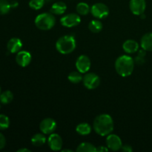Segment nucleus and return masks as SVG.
<instances>
[{"instance_id":"0eeeda50","label":"nucleus","mask_w":152,"mask_h":152,"mask_svg":"<svg viewBox=\"0 0 152 152\" xmlns=\"http://www.w3.org/2000/svg\"><path fill=\"white\" fill-rule=\"evenodd\" d=\"M81 22V18L77 13H69L62 16L60 19V22L62 26L66 28H73L77 26Z\"/></svg>"},{"instance_id":"6ab92c4d","label":"nucleus","mask_w":152,"mask_h":152,"mask_svg":"<svg viewBox=\"0 0 152 152\" xmlns=\"http://www.w3.org/2000/svg\"><path fill=\"white\" fill-rule=\"evenodd\" d=\"M76 131L79 134L82 135V136H87V135L90 134L91 132V127L88 123H82L77 125Z\"/></svg>"},{"instance_id":"412c9836","label":"nucleus","mask_w":152,"mask_h":152,"mask_svg":"<svg viewBox=\"0 0 152 152\" xmlns=\"http://www.w3.org/2000/svg\"><path fill=\"white\" fill-rule=\"evenodd\" d=\"M68 80L74 84H78L83 81V77L80 71H72L68 77Z\"/></svg>"},{"instance_id":"f03ea898","label":"nucleus","mask_w":152,"mask_h":152,"mask_svg":"<svg viewBox=\"0 0 152 152\" xmlns=\"http://www.w3.org/2000/svg\"><path fill=\"white\" fill-rule=\"evenodd\" d=\"M134 59L128 55L119 56L115 62V70L117 74L123 77L132 75L134 68Z\"/></svg>"},{"instance_id":"a878e982","label":"nucleus","mask_w":152,"mask_h":152,"mask_svg":"<svg viewBox=\"0 0 152 152\" xmlns=\"http://www.w3.org/2000/svg\"><path fill=\"white\" fill-rule=\"evenodd\" d=\"M45 1V0H30L29 7L35 10H40L44 6Z\"/></svg>"},{"instance_id":"f257e3e1","label":"nucleus","mask_w":152,"mask_h":152,"mask_svg":"<svg viewBox=\"0 0 152 152\" xmlns=\"http://www.w3.org/2000/svg\"><path fill=\"white\" fill-rule=\"evenodd\" d=\"M95 132L99 136L106 137L114 130V121L109 114H102L95 118L93 124Z\"/></svg>"},{"instance_id":"c85d7f7f","label":"nucleus","mask_w":152,"mask_h":152,"mask_svg":"<svg viewBox=\"0 0 152 152\" xmlns=\"http://www.w3.org/2000/svg\"><path fill=\"white\" fill-rule=\"evenodd\" d=\"M6 144V140L4 135L0 133V150L2 149Z\"/></svg>"},{"instance_id":"1a4fd4ad","label":"nucleus","mask_w":152,"mask_h":152,"mask_svg":"<svg viewBox=\"0 0 152 152\" xmlns=\"http://www.w3.org/2000/svg\"><path fill=\"white\" fill-rule=\"evenodd\" d=\"M56 121L52 118H45L40 123L39 129L45 134H50L53 133L56 129Z\"/></svg>"},{"instance_id":"f704fd0d","label":"nucleus","mask_w":152,"mask_h":152,"mask_svg":"<svg viewBox=\"0 0 152 152\" xmlns=\"http://www.w3.org/2000/svg\"><path fill=\"white\" fill-rule=\"evenodd\" d=\"M62 152H66V151L72 152L73 151H72V150H71V149H63V150H62Z\"/></svg>"},{"instance_id":"4be33fe9","label":"nucleus","mask_w":152,"mask_h":152,"mask_svg":"<svg viewBox=\"0 0 152 152\" xmlns=\"http://www.w3.org/2000/svg\"><path fill=\"white\" fill-rule=\"evenodd\" d=\"M76 9H77L78 14L81 15V16H86V15L88 14L89 12L91 11L90 7L86 2L78 3Z\"/></svg>"},{"instance_id":"c9c22d12","label":"nucleus","mask_w":152,"mask_h":152,"mask_svg":"<svg viewBox=\"0 0 152 152\" xmlns=\"http://www.w3.org/2000/svg\"><path fill=\"white\" fill-rule=\"evenodd\" d=\"M45 1H47V2H50V1H51L52 0H45Z\"/></svg>"},{"instance_id":"2f4dec72","label":"nucleus","mask_w":152,"mask_h":152,"mask_svg":"<svg viewBox=\"0 0 152 152\" xmlns=\"http://www.w3.org/2000/svg\"><path fill=\"white\" fill-rule=\"evenodd\" d=\"M138 56H142V57H145V55H146V50H144L143 48L140 49V50H138Z\"/></svg>"},{"instance_id":"7c9ffc66","label":"nucleus","mask_w":152,"mask_h":152,"mask_svg":"<svg viewBox=\"0 0 152 152\" xmlns=\"http://www.w3.org/2000/svg\"><path fill=\"white\" fill-rule=\"evenodd\" d=\"M108 151H109V149H108V147L102 146V145L97 147V148H96V151H98V152H106Z\"/></svg>"},{"instance_id":"20e7f679","label":"nucleus","mask_w":152,"mask_h":152,"mask_svg":"<svg viewBox=\"0 0 152 152\" xmlns=\"http://www.w3.org/2000/svg\"><path fill=\"white\" fill-rule=\"evenodd\" d=\"M35 25L42 31L50 30L56 23V18L52 13H42L36 17Z\"/></svg>"},{"instance_id":"423d86ee","label":"nucleus","mask_w":152,"mask_h":152,"mask_svg":"<svg viewBox=\"0 0 152 152\" xmlns=\"http://www.w3.org/2000/svg\"><path fill=\"white\" fill-rule=\"evenodd\" d=\"M83 83L85 87L90 90L96 88L100 84V79L99 76L94 73H86L83 77Z\"/></svg>"},{"instance_id":"bb28decb","label":"nucleus","mask_w":152,"mask_h":152,"mask_svg":"<svg viewBox=\"0 0 152 152\" xmlns=\"http://www.w3.org/2000/svg\"><path fill=\"white\" fill-rule=\"evenodd\" d=\"M10 126V120L4 114H0V130H5Z\"/></svg>"},{"instance_id":"2eb2a0df","label":"nucleus","mask_w":152,"mask_h":152,"mask_svg":"<svg viewBox=\"0 0 152 152\" xmlns=\"http://www.w3.org/2000/svg\"><path fill=\"white\" fill-rule=\"evenodd\" d=\"M123 49L127 53H136L139 50V44L133 39H128L123 43Z\"/></svg>"},{"instance_id":"72a5a7b5","label":"nucleus","mask_w":152,"mask_h":152,"mask_svg":"<svg viewBox=\"0 0 152 152\" xmlns=\"http://www.w3.org/2000/svg\"><path fill=\"white\" fill-rule=\"evenodd\" d=\"M18 152H31V150L28 149V148H20V149H19L17 151Z\"/></svg>"},{"instance_id":"473e14b6","label":"nucleus","mask_w":152,"mask_h":152,"mask_svg":"<svg viewBox=\"0 0 152 152\" xmlns=\"http://www.w3.org/2000/svg\"><path fill=\"white\" fill-rule=\"evenodd\" d=\"M10 7H11V8H16V7H18V5H19V3H18L17 1H16V0H13V1H11L10 2Z\"/></svg>"},{"instance_id":"6e6552de","label":"nucleus","mask_w":152,"mask_h":152,"mask_svg":"<svg viewBox=\"0 0 152 152\" xmlns=\"http://www.w3.org/2000/svg\"><path fill=\"white\" fill-rule=\"evenodd\" d=\"M91 66V59L86 55H81L76 61V68L77 71L82 74H86L88 72Z\"/></svg>"},{"instance_id":"c756f323","label":"nucleus","mask_w":152,"mask_h":152,"mask_svg":"<svg viewBox=\"0 0 152 152\" xmlns=\"http://www.w3.org/2000/svg\"><path fill=\"white\" fill-rule=\"evenodd\" d=\"M122 151L123 152H132L133 151V148H132V146L129 145H124L122 146L121 148Z\"/></svg>"},{"instance_id":"ddd939ff","label":"nucleus","mask_w":152,"mask_h":152,"mask_svg":"<svg viewBox=\"0 0 152 152\" xmlns=\"http://www.w3.org/2000/svg\"><path fill=\"white\" fill-rule=\"evenodd\" d=\"M32 56L28 51L26 50H20L17 53L16 56V62L19 66L27 67L31 62Z\"/></svg>"},{"instance_id":"7ed1b4c3","label":"nucleus","mask_w":152,"mask_h":152,"mask_svg":"<svg viewBox=\"0 0 152 152\" xmlns=\"http://www.w3.org/2000/svg\"><path fill=\"white\" fill-rule=\"evenodd\" d=\"M77 43L72 35H65L60 37L56 42V48L62 54H69L76 48Z\"/></svg>"},{"instance_id":"f3484780","label":"nucleus","mask_w":152,"mask_h":152,"mask_svg":"<svg viewBox=\"0 0 152 152\" xmlns=\"http://www.w3.org/2000/svg\"><path fill=\"white\" fill-rule=\"evenodd\" d=\"M66 4L63 1H57L53 4L50 7V13L53 15H62L66 11Z\"/></svg>"},{"instance_id":"f8f14e48","label":"nucleus","mask_w":152,"mask_h":152,"mask_svg":"<svg viewBox=\"0 0 152 152\" xmlns=\"http://www.w3.org/2000/svg\"><path fill=\"white\" fill-rule=\"evenodd\" d=\"M48 144L50 148L53 151H60L62 148L63 142L62 139L57 134H50L48 139Z\"/></svg>"},{"instance_id":"a211bd4d","label":"nucleus","mask_w":152,"mask_h":152,"mask_svg":"<svg viewBox=\"0 0 152 152\" xmlns=\"http://www.w3.org/2000/svg\"><path fill=\"white\" fill-rule=\"evenodd\" d=\"M46 142V137L45 134H36L31 138V143L37 147L42 146Z\"/></svg>"},{"instance_id":"393cba45","label":"nucleus","mask_w":152,"mask_h":152,"mask_svg":"<svg viewBox=\"0 0 152 152\" xmlns=\"http://www.w3.org/2000/svg\"><path fill=\"white\" fill-rule=\"evenodd\" d=\"M10 4L7 0H0V15H4L10 10Z\"/></svg>"},{"instance_id":"aec40b11","label":"nucleus","mask_w":152,"mask_h":152,"mask_svg":"<svg viewBox=\"0 0 152 152\" xmlns=\"http://www.w3.org/2000/svg\"><path fill=\"white\" fill-rule=\"evenodd\" d=\"M96 150V147L90 142H83L77 148V152H94Z\"/></svg>"},{"instance_id":"39448f33","label":"nucleus","mask_w":152,"mask_h":152,"mask_svg":"<svg viewBox=\"0 0 152 152\" xmlns=\"http://www.w3.org/2000/svg\"><path fill=\"white\" fill-rule=\"evenodd\" d=\"M91 13L96 19H105L109 14V8L103 3H96L91 7Z\"/></svg>"},{"instance_id":"b1692460","label":"nucleus","mask_w":152,"mask_h":152,"mask_svg":"<svg viewBox=\"0 0 152 152\" xmlns=\"http://www.w3.org/2000/svg\"><path fill=\"white\" fill-rule=\"evenodd\" d=\"M102 27L103 26H102V22L99 20H92L88 25L89 30L94 34L100 32L102 29Z\"/></svg>"},{"instance_id":"4468645a","label":"nucleus","mask_w":152,"mask_h":152,"mask_svg":"<svg viewBox=\"0 0 152 152\" xmlns=\"http://www.w3.org/2000/svg\"><path fill=\"white\" fill-rule=\"evenodd\" d=\"M7 48L10 53H17L22 49V42L20 39L14 37V38H12L9 40L7 45Z\"/></svg>"},{"instance_id":"dca6fc26","label":"nucleus","mask_w":152,"mask_h":152,"mask_svg":"<svg viewBox=\"0 0 152 152\" xmlns=\"http://www.w3.org/2000/svg\"><path fill=\"white\" fill-rule=\"evenodd\" d=\"M140 45L146 51H152V33H148L142 36L140 40Z\"/></svg>"},{"instance_id":"5701e85b","label":"nucleus","mask_w":152,"mask_h":152,"mask_svg":"<svg viewBox=\"0 0 152 152\" xmlns=\"http://www.w3.org/2000/svg\"><path fill=\"white\" fill-rule=\"evenodd\" d=\"M13 99V94L10 91H5L0 94V102L4 105L11 102Z\"/></svg>"},{"instance_id":"e433bc0d","label":"nucleus","mask_w":152,"mask_h":152,"mask_svg":"<svg viewBox=\"0 0 152 152\" xmlns=\"http://www.w3.org/2000/svg\"><path fill=\"white\" fill-rule=\"evenodd\" d=\"M0 94H1V88H0Z\"/></svg>"},{"instance_id":"9b49d317","label":"nucleus","mask_w":152,"mask_h":152,"mask_svg":"<svg viewBox=\"0 0 152 152\" xmlns=\"http://www.w3.org/2000/svg\"><path fill=\"white\" fill-rule=\"evenodd\" d=\"M129 7L133 14L140 16L145 12L146 8V1L145 0H131Z\"/></svg>"},{"instance_id":"9d476101","label":"nucleus","mask_w":152,"mask_h":152,"mask_svg":"<svg viewBox=\"0 0 152 152\" xmlns=\"http://www.w3.org/2000/svg\"><path fill=\"white\" fill-rule=\"evenodd\" d=\"M106 145L111 151H118L121 149L123 142L120 137L116 134H108L106 137Z\"/></svg>"},{"instance_id":"cd10ccee","label":"nucleus","mask_w":152,"mask_h":152,"mask_svg":"<svg viewBox=\"0 0 152 152\" xmlns=\"http://www.w3.org/2000/svg\"><path fill=\"white\" fill-rule=\"evenodd\" d=\"M145 57H142V56H138V55L134 59V62L135 64H137V65H142V64L145 63Z\"/></svg>"}]
</instances>
